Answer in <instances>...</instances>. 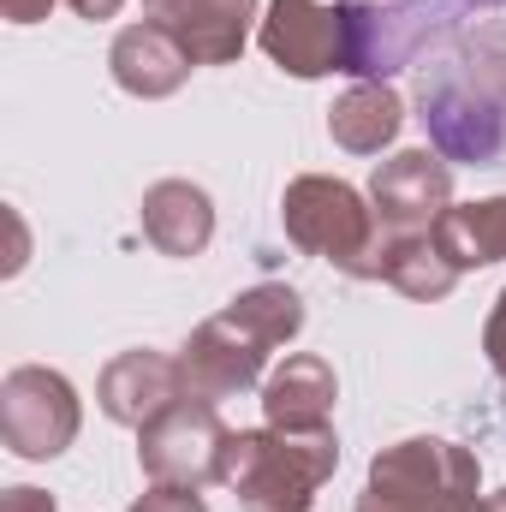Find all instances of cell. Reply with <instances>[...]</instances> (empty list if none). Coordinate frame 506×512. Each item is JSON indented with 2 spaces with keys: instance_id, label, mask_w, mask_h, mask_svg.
<instances>
[{
  "instance_id": "1",
  "label": "cell",
  "mask_w": 506,
  "mask_h": 512,
  "mask_svg": "<svg viewBox=\"0 0 506 512\" xmlns=\"http://www.w3.org/2000/svg\"><path fill=\"white\" fill-rule=\"evenodd\" d=\"M334 471V429H233L221 459V483L239 495L245 512H310Z\"/></svg>"
},
{
  "instance_id": "2",
  "label": "cell",
  "mask_w": 506,
  "mask_h": 512,
  "mask_svg": "<svg viewBox=\"0 0 506 512\" xmlns=\"http://www.w3.org/2000/svg\"><path fill=\"white\" fill-rule=\"evenodd\" d=\"M280 227L304 256H322L352 280H381L387 227L358 185L334 173H298L280 197Z\"/></svg>"
},
{
  "instance_id": "3",
  "label": "cell",
  "mask_w": 506,
  "mask_h": 512,
  "mask_svg": "<svg viewBox=\"0 0 506 512\" xmlns=\"http://www.w3.org/2000/svg\"><path fill=\"white\" fill-rule=\"evenodd\" d=\"M483 465L447 435H411L370 459L352 512H483Z\"/></svg>"
},
{
  "instance_id": "4",
  "label": "cell",
  "mask_w": 506,
  "mask_h": 512,
  "mask_svg": "<svg viewBox=\"0 0 506 512\" xmlns=\"http://www.w3.org/2000/svg\"><path fill=\"white\" fill-rule=\"evenodd\" d=\"M78 423H84L78 387L66 382L60 370H48V364H18V370L0 382V441H6L12 459H30V465L60 459V453L78 441Z\"/></svg>"
},
{
  "instance_id": "5",
  "label": "cell",
  "mask_w": 506,
  "mask_h": 512,
  "mask_svg": "<svg viewBox=\"0 0 506 512\" xmlns=\"http://www.w3.org/2000/svg\"><path fill=\"white\" fill-rule=\"evenodd\" d=\"M256 42L286 78L352 72V0H268Z\"/></svg>"
},
{
  "instance_id": "6",
  "label": "cell",
  "mask_w": 506,
  "mask_h": 512,
  "mask_svg": "<svg viewBox=\"0 0 506 512\" xmlns=\"http://www.w3.org/2000/svg\"><path fill=\"white\" fill-rule=\"evenodd\" d=\"M227 423L209 399L185 393L179 405H167L155 423L137 429V465L149 483H221V459H227Z\"/></svg>"
},
{
  "instance_id": "7",
  "label": "cell",
  "mask_w": 506,
  "mask_h": 512,
  "mask_svg": "<svg viewBox=\"0 0 506 512\" xmlns=\"http://www.w3.org/2000/svg\"><path fill=\"white\" fill-rule=\"evenodd\" d=\"M370 203L387 233H429L453 209V167L435 149H399L370 173Z\"/></svg>"
},
{
  "instance_id": "8",
  "label": "cell",
  "mask_w": 506,
  "mask_h": 512,
  "mask_svg": "<svg viewBox=\"0 0 506 512\" xmlns=\"http://www.w3.org/2000/svg\"><path fill=\"white\" fill-rule=\"evenodd\" d=\"M179 370H185V393L221 405V399L251 393V387L262 382V370H268V346L256 340L245 322H233V316L221 310V316H209V322L185 340Z\"/></svg>"
},
{
  "instance_id": "9",
  "label": "cell",
  "mask_w": 506,
  "mask_h": 512,
  "mask_svg": "<svg viewBox=\"0 0 506 512\" xmlns=\"http://www.w3.org/2000/svg\"><path fill=\"white\" fill-rule=\"evenodd\" d=\"M143 18L161 24L197 66H233L262 24L256 0H143Z\"/></svg>"
},
{
  "instance_id": "10",
  "label": "cell",
  "mask_w": 506,
  "mask_h": 512,
  "mask_svg": "<svg viewBox=\"0 0 506 512\" xmlns=\"http://www.w3.org/2000/svg\"><path fill=\"white\" fill-rule=\"evenodd\" d=\"M423 126L435 137V155H453V161H495L506 143V120L483 102L471 96L453 72H441L435 84L423 78Z\"/></svg>"
},
{
  "instance_id": "11",
  "label": "cell",
  "mask_w": 506,
  "mask_h": 512,
  "mask_svg": "<svg viewBox=\"0 0 506 512\" xmlns=\"http://www.w3.org/2000/svg\"><path fill=\"white\" fill-rule=\"evenodd\" d=\"M185 399V370H179V358H167V352H120L108 370H102V382H96V405H102V417L108 423H126V429H143V423H155L167 405H179Z\"/></svg>"
},
{
  "instance_id": "12",
  "label": "cell",
  "mask_w": 506,
  "mask_h": 512,
  "mask_svg": "<svg viewBox=\"0 0 506 512\" xmlns=\"http://www.w3.org/2000/svg\"><path fill=\"white\" fill-rule=\"evenodd\" d=\"M191 54L161 30V24H126L120 36H114V48H108V72H114V84L137 96V102H161V96H173V90H185V78H191Z\"/></svg>"
},
{
  "instance_id": "13",
  "label": "cell",
  "mask_w": 506,
  "mask_h": 512,
  "mask_svg": "<svg viewBox=\"0 0 506 512\" xmlns=\"http://www.w3.org/2000/svg\"><path fill=\"white\" fill-rule=\"evenodd\" d=\"M143 239L161 256H203L215 239V203L191 179H155L143 191Z\"/></svg>"
},
{
  "instance_id": "14",
  "label": "cell",
  "mask_w": 506,
  "mask_h": 512,
  "mask_svg": "<svg viewBox=\"0 0 506 512\" xmlns=\"http://www.w3.org/2000/svg\"><path fill=\"white\" fill-rule=\"evenodd\" d=\"M334 399H340L334 364L316 352H292L262 382V417H268V429H328Z\"/></svg>"
},
{
  "instance_id": "15",
  "label": "cell",
  "mask_w": 506,
  "mask_h": 512,
  "mask_svg": "<svg viewBox=\"0 0 506 512\" xmlns=\"http://www.w3.org/2000/svg\"><path fill=\"white\" fill-rule=\"evenodd\" d=\"M405 126V102L387 84H352L334 108H328V137L346 155H381Z\"/></svg>"
},
{
  "instance_id": "16",
  "label": "cell",
  "mask_w": 506,
  "mask_h": 512,
  "mask_svg": "<svg viewBox=\"0 0 506 512\" xmlns=\"http://www.w3.org/2000/svg\"><path fill=\"white\" fill-rule=\"evenodd\" d=\"M441 256L465 274V268H489L506 262V197H477V203H453L435 227Z\"/></svg>"
},
{
  "instance_id": "17",
  "label": "cell",
  "mask_w": 506,
  "mask_h": 512,
  "mask_svg": "<svg viewBox=\"0 0 506 512\" xmlns=\"http://www.w3.org/2000/svg\"><path fill=\"white\" fill-rule=\"evenodd\" d=\"M381 280H387L393 292H405L411 304H441V298L459 286V268L441 256L435 233H387Z\"/></svg>"
},
{
  "instance_id": "18",
  "label": "cell",
  "mask_w": 506,
  "mask_h": 512,
  "mask_svg": "<svg viewBox=\"0 0 506 512\" xmlns=\"http://www.w3.org/2000/svg\"><path fill=\"white\" fill-rule=\"evenodd\" d=\"M227 316L245 322L268 352H274V346H292V340L304 334V298H298L292 286H280V280H262L251 292H239V298L227 304Z\"/></svg>"
},
{
  "instance_id": "19",
  "label": "cell",
  "mask_w": 506,
  "mask_h": 512,
  "mask_svg": "<svg viewBox=\"0 0 506 512\" xmlns=\"http://www.w3.org/2000/svg\"><path fill=\"white\" fill-rule=\"evenodd\" d=\"M131 512H209V501H203L191 483H149V489L131 501Z\"/></svg>"
},
{
  "instance_id": "20",
  "label": "cell",
  "mask_w": 506,
  "mask_h": 512,
  "mask_svg": "<svg viewBox=\"0 0 506 512\" xmlns=\"http://www.w3.org/2000/svg\"><path fill=\"white\" fill-rule=\"evenodd\" d=\"M483 352H489L495 376L506 382V292L495 298V310H489V328H483Z\"/></svg>"
},
{
  "instance_id": "21",
  "label": "cell",
  "mask_w": 506,
  "mask_h": 512,
  "mask_svg": "<svg viewBox=\"0 0 506 512\" xmlns=\"http://www.w3.org/2000/svg\"><path fill=\"white\" fill-rule=\"evenodd\" d=\"M0 512H60V507H54V495H42V489L18 483V489H6V495H0Z\"/></svg>"
},
{
  "instance_id": "22",
  "label": "cell",
  "mask_w": 506,
  "mask_h": 512,
  "mask_svg": "<svg viewBox=\"0 0 506 512\" xmlns=\"http://www.w3.org/2000/svg\"><path fill=\"white\" fill-rule=\"evenodd\" d=\"M0 12H6V24H42L54 12V0H0Z\"/></svg>"
},
{
  "instance_id": "23",
  "label": "cell",
  "mask_w": 506,
  "mask_h": 512,
  "mask_svg": "<svg viewBox=\"0 0 506 512\" xmlns=\"http://www.w3.org/2000/svg\"><path fill=\"white\" fill-rule=\"evenodd\" d=\"M120 6H126V0H72V12H78V18H90V24H102V18H114Z\"/></svg>"
},
{
  "instance_id": "24",
  "label": "cell",
  "mask_w": 506,
  "mask_h": 512,
  "mask_svg": "<svg viewBox=\"0 0 506 512\" xmlns=\"http://www.w3.org/2000/svg\"><path fill=\"white\" fill-rule=\"evenodd\" d=\"M24 268V227H18V215H12V256H6V274H18Z\"/></svg>"
},
{
  "instance_id": "25",
  "label": "cell",
  "mask_w": 506,
  "mask_h": 512,
  "mask_svg": "<svg viewBox=\"0 0 506 512\" xmlns=\"http://www.w3.org/2000/svg\"><path fill=\"white\" fill-rule=\"evenodd\" d=\"M483 512H506V489H495V495H483Z\"/></svg>"
},
{
  "instance_id": "26",
  "label": "cell",
  "mask_w": 506,
  "mask_h": 512,
  "mask_svg": "<svg viewBox=\"0 0 506 512\" xmlns=\"http://www.w3.org/2000/svg\"><path fill=\"white\" fill-rule=\"evenodd\" d=\"M352 6H370V0H352Z\"/></svg>"
}]
</instances>
